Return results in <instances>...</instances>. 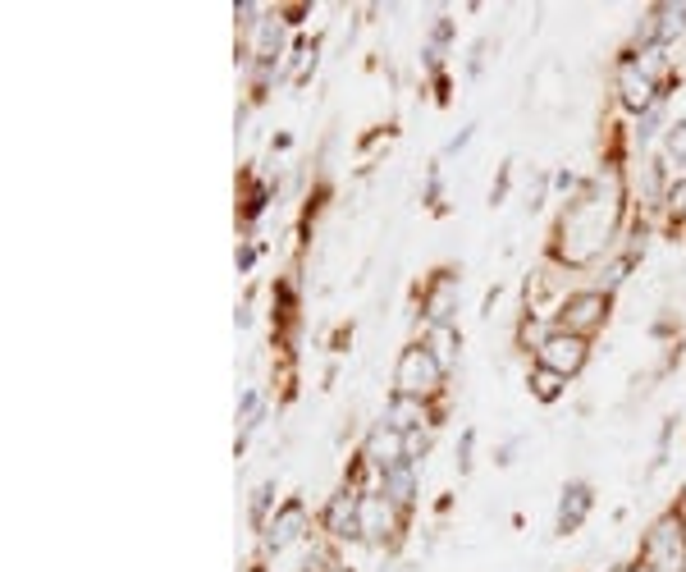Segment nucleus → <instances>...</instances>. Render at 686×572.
<instances>
[{"mask_svg":"<svg viewBox=\"0 0 686 572\" xmlns=\"http://www.w3.org/2000/svg\"><path fill=\"white\" fill-rule=\"evenodd\" d=\"M266 504H270V486H261L257 495H252V522H261V513H266Z\"/></svg>","mask_w":686,"mask_h":572,"instance_id":"nucleus-18","label":"nucleus"},{"mask_svg":"<svg viewBox=\"0 0 686 572\" xmlns=\"http://www.w3.org/2000/svg\"><path fill=\"white\" fill-rule=\"evenodd\" d=\"M279 51V23H261V37H257V60L266 65L270 55Z\"/></svg>","mask_w":686,"mask_h":572,"instance_id":"nucleus-16","label":"nucleus"},{"mask_svg":"<svg viewBox=\"0 0 686 572\" xmlns=\"http://www.w3.org/2000/svg\"><path fill=\"white\" fill-rule=\"evenodd\" d=\"M362 536L371 545H385L394 536V504L385 495H362Z\"/></svg>","mask_w":686,"mask_h":572,"instance_id":"nucleus-5","label":"nucleus"},{"mask_svg":"<svg viewBox=\"0 0 686 572\" xmlns=\"http://www.w3.org/2000/svg\"><path fill=\"white\" fill-rule=\"evenodd\" d=\"M302 531H307V513H302V504H284L279 508V518L270 522V531H266V545L270 550H289Z\"/></svg>","mask_w":686,"mask_h":572,"instance_id":"nucleus-6","label":"nucleus"},{"mask_svg":"<svg viewBox=\"0 0 686 572\" xmlns=\"http://www.w3.org/2000/svg\"><path fill=\"white\" fill-rule=\"evenodd\" d=\"M600 312H604V293H577V298H568V307H563V321L572 325V335H581L590 325H600Z\"/></svg>","mask_w":686,"mask_h":572,"instance_id":"nucleus-7","label":"nucleus"},{"mask_svg":"<svg viewBox=\"0 0 686 572\" xmlns=\"http://www.w3.org/2000/svg\"><path fill=\"white\" fill-rule=\"evenodd\" d=\"M366 458H371V463L376 467H398V463H408V449H403V440H398V431L394 426H389V435L385 431H376L371 435V444H366Z\"/></svg>","mask_w":686,"mask_h":572,"instance_id":"nucleus-10","label":"nucleus"},{"mask_svg":"<svg viewBox=\"0 0 686 572\" xmlns=\"http://www.w3.org/2000/svg\"><path fill=\"white\" fill-rule=\"evenodd\" d=\"M590 513V486H568L558 504V531H577Z\"/></svg>","mask_w":686,"mask_h":572,"instance_id":"nucleus-11","label":"nucleus"},{"mask_svg":"<svg viewBox=\"0 0 686 572\" xmlns=\"http://www.w3.org/2000/svg\"><path fill=\"white\" fill-rule=\"evenodd\" d=\"M668 156H673L677 165H686V124H677V129L668 133Z\"/></svg>","mask_w":686,"mask_h":572,"instance_id":"nucleus-17","label":"nucleus"},{"mask_svg":"<svg viewBox=\"0 0 686 572\" xmlns=\"http://www.w3.org/2000/svg\"><path fill=\"white\" fill-rule=\"evenodd\" d=\"M645 568L650 572H682V522L668 513V518H659L650 527V536H645Z\"/></svg>","mask_w":686,"mask_h":572,"instance_id":"nucleus-1","label":"nucleus"},{"mask_svg":"<svg viewBox=\"0 0 686 572\" xmlns=\"http://www.w3.org/2000/svg\"><path fill=\"white\" fill-rule=\"evenodd\" d=\"M581 362H586V339L572 335V330H554L540 344V367L554 371V376H572V371H581Z\"/></svg>","mask_w":686,"mask_h":572,"instance_id":"nucleus-3","label":"nucleus"},{"mask_svg":"<svg viewBox=\"0 0 686 572\" xmlns=\"http://www.w3.org/2000/svg\"><path fill=\"white\" fill-rule=\"evenodd\" d=\"M641 572H650V568H641Z\"/></svg>","mask_w":686,"mask_h":572,"instance_id":"nucleus-20","label":"nucleus"},{"mask_svg":"<svg viewBox=\"0 0 686 572\" xmlns=\"http://www.w3.org/2000/svg\"><path fill=\"white\" fill-rule=\"evenodd\" d=\"M453 293H458V284H453V275H444L435 289H430L426 298V316L430 325H449V312H453Z\"/></svg>","mask_w":686,"mask_h":572,"instance_id":"nucleus-13","label":"nucleus"},{"mask_svg":"<svg viewBox=\"0 0 686 572\" xmlns=\"http://www.w3.org/2000/svg\"><path fill=\"white\" fill-rule=\"evenodd\" d=\"M622 101L632 110H650L654 106V78L641 74V65H622Z\"/></svg>","mask_w":686,"mask_h":572,"instance_id":"nucleus-9","label":"nucleus"},{"mask_svg":"<svg viewBox=\"0 0 686 572\" xmlns=\"http://www.w3.org/2000/svg\"><path fill=\"white\" fill-rule=\"evenodd\" d=\"M668 206H673L677 216H682V211H686V179H682V184L673 188V193H668Z\"/></svg>","mask_w":686,"mask_h":572,"instance_id":"nucleus-19","label":"nucleus"},{"mask_svg":"<svg viewBox=\"0 0 686 572\" xmlns=\"http://www.w3.org/2000/svg\"><path fill=\"white\" fill-rule=\"evenodd\" d=\"M412 495H417V481H412V463H398L385 472V499L394 508H408Z\"/></svg>","mask_w":686,"mask_h":572,"instance_id":"nucleus-12","label":"nucleus"},{"mask_svg":"<svg viewBox=\"0 0 686 572\" xmlns=\"http://www.w3.org/2000/svg\"><path fill=\"white\" fill-rule=\"evenodd\" d=\"M444 380V367L430 357V348H408V353L398 357V394H412V399H421V394H430V389H440Z\"/></svg>","mask_w":686,"mask_h":572,"instance_id":"nucleus-2","label":"nucleus"},{"mask_svg":"<svg viewBox=\"0 0 686 572\" xmlns=\"http://www.w3.org/2000/svg\"><path fill=\"white\" fill-rule=\"evenodd\" d=\"M426 421H430L426 403H421V399H412V394H398V399L389 403V426H394L398 435H412V431H421Z\"/></svg>","mask_w":686,"mask_h":572,"instance_id":"nucleus-8","label":"nucleus"},{"mask_svg":"<svg viewBox=\"0 0 686 572\" xmlns=\"http://www.w3.org/2000/svg\"><path fill=\"white\" fill-rule=\"evenodd\" d=\"M558 380H563V376H554V371H545V367H540L536 376H531V389H536V399L554 403V399H558V389H563V385H558Z\"/></svg>","mask_w":686,"mask_h":572,"instance_id":"nucleus-15","label":"nucleus"},{"mask_svg":"<svg viewBox=\"0 0 686 572\" xmlns=\"http://www.w3.org/2000/svg\"><path fill=\"white\" fill-rule=\"evenodd\" d=\"M426 348H430V357L449 371L453 357H458V335H453V325H430V344Z\"/></svg>","mask_w":686,"mask_h":572,"instance_id":"nucleus-14","label":"nucleus"},{"mask_svg":"<svg viewBox=\"0 0 686 572\" xmlns=\"http://www.w3.org/2000/svg\"><path fill=\"white\" fill-rule=\"evenodd\" d=\"M325 531L339 540L362 536V495H357L353 486H343L339 495L330 499V508H325Z\"/></svg>","mask_w":686,"mask_h":572,"instance_id":"nucleus-4","label":"nucleus"}]
</instances>
